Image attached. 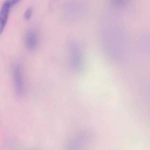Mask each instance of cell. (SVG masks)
<instances>
[{
  "label": "cell",
  "mask_w": 150,
  "mask_h": 150,
  "mask_svg": "<svg viewBox=\"0 0 150 150\" xmlns=\"http://www.w3.org/2000/svg\"><path fill=\"white\" fill-rule=\"evenodd\" d=\"M11 0H6L3 3L0 11V35L6 24L10 10L12 6Z\"/></svg>",
  "instance_id": "cell-1"
},
{
  "label": "cell",
  "mask_w": 150,
  "mask_h": 150,
  "mask_svg": "<svg viewBox=\"0 0 150 150\" xmlns=\"http://www.w3.org/2000/svg\"><path fill=\"white\" fill-rule=\"evenodd\" d=\"M13 76L16 88L19 91L23 89V76L22 69L19 65H15L12 69Z\"/></svg>",
  "instance_id": "cell-2"
},
{
  "label": "cell",
  "mask_w": 150,
  "mask_h": 150,
  "mask_svg": "<svg viewBox=\"0 0 150 150\" xmlns=\"http://www.w3.org/2000/svg\"><path fill=\"white\" fill-rule=\"evenodd\" d=\"M71 64L72 67L75 69H77L79 67L81 62L80 54L78 52L77 47L75 45H71Z\"/></svg>",
  "instance_id": "cell-3"
},
{
  "label": "cell",
  "mask_w": 150,
  "mask_h": 150,
  "mask_svg": "<svg viewBox=\"0 0 150 150\" xmlns=\"http://www.w3.org/2000/svg\"><path fill=\"white\" fill-rule=\"evenodd\" d=\"M25 42L28 48L30 50H34L36 47L37 40L35 34L33 32L27 33L25 38Z\"/></svg>",
  "instance_id": "cell-4"
},
{
  "label": "cell",
  "mask_w": 150,
  "mask_h": 150,
  "mask_svg": "<svg viewBox=\"0 0 150 150\" xmlns=\"http://www.w3.org/2000/svg\"><path fill=\"white\" fill-rule=\"evenodd\" d=\"M32 10L30 8H28L25 11L24 15V17L26 20H28L30 18Z\"/></svg>",
  "instance_id": "cell-5"
},
{
  "label": "cell",
  "mask_w": 150,
  "mask_h": 150,
  "mask_svg": "<svg viewBox=\"0 0 150 150\" xmlns=\"http://www.w3.org/2000/svg\"><path fill=\"white\" fill-rule=\"evenodd\" d=\"M20 0H11V3L12 6L17 4Z\"/></svg>",
  "instance_id": "cell-6"
}]
</instances>
